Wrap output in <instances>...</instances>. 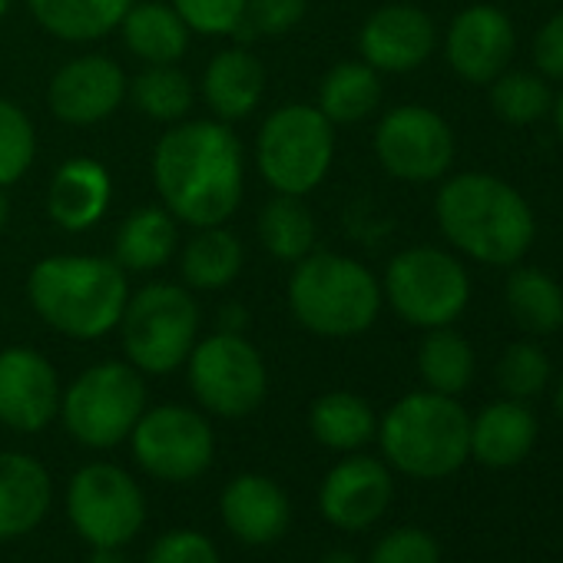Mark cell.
<instances>
[{"label": "cell", "mask_w": 563, "mask_h": 563, "mask_svg": "<svg viewBox=\"0 0 563 563\" xmlns=\"http://www.w3.org/2000/svg\"><path fill=\"white\" fill-rule=\"evenodd\" d=\"M434 47L438 27L415 4L378 8L358 34V54L378 74H411L428 64Z\"/></svg>", "instance_id": "e0dca14e"}, {"label": "cell", "mask_w": 563, "mask_h": 563, "mask_svg": "<svg viewBox=\"0 0 563 563\" xmlns=\"http://www.w3.org/2000/svg\"><path fill=\"white\" fill-rule=\"evenodd\" d=\"M385 464L415 481H444L471 457V415L451 395L411 391L378 421Z\"/></svg>", "instance_id": "277c9868"}, {"label": "cell", "mask_w": 563, "mask_h": 563, "mask_svg": "<svg viewBox=\"0 0 563 563\" xmlns=\"http://www.w3.org/2000/svg\"><path fill=\"white\" fill-rule=\"evenodd\" d=\"M54 500L47 467L18 451H0V540H14L41 527Z\"/></svg>", "instance_id": "7402d4cb"}, {"label": "cell", "mask_w": 563, "mask_h": 563, "mask_svg": "<svg viewBox=\"0 0 563 563\" xmlns=\"http://www.w3.org/2000/svg\"><path fill=\"white\" fill-rule=\"evenodd\" d=\"M550 120H553V130L563 143V84H560V93H553V107H550Z\"/></svg>", "instance_id": "ee69618b"}, {"label": "cell", "mask_w": 563, "mask_h": 563, "mask_svg": "<svg viewBox=\"0 0 563 563\" xmlns=\"http://www.w3.org/2000/svg\"><path fill=\"white\" fill-rule=\"evenodd\" d=\"M375 156L382 169L401 183H441L454 166L457 140L438 110L405 103L378 120Z\"/></svg>", "instance_id": "7c38bea8"}, {"label": "cell", "mask_w": 563, "mask_h": 563, "mask_svg": "<svg viewBox=\"0 0 563 563\" xmlns=\"http://www.w3.org/2000/svg\"><path fill=\"white\" fill-rule=\"evenodd\" d=\"M179 272L189 289L199 292L225 289L242 272V242L222 225H206L186 242Z\"/></svg>", "instance_id": "f546056e"}, {"label": "cell", "mask_w": 563, "mask_h": 563, "mask_svg": "<svg viewBox=\"0 0 563 563\" xmlns=\"http://www.w3.org/2000/svg\"><path fill=\"white\" fill-rule=\"evenodd\" d=\"M533 70L550 84H563V11L547 18L530 44Z\"/></svg>", "instance_id": "60d3db41"}, {"label": "cell", "mask_w": 563, "mask_h": 563, "mask_svg": "<svg viewBox=\"0 0 563 563\" xmlns=\"http://www.w3.org/2000/svg\"><path fill=\"white\" fill-rule=\"evenodd\" d=\"M434 219L454 252L490 268L523 262L537 239V216L527 196L481 169L444 176L434 196Z\"/></svg>", "instance_id": "7a4b0ae2"}, {"label": "cell", "mask_w": 563, "mask_h": 563, "mask_svg": "<svg viewBox=\"0 0 563 563\" xmlns=\"http://www.w3.org/2000/svg\"><path fill=\"white\" fill-rule=\"evenodd\" d=\"M382 282L368 265L339 252H309L289 278V309L322 339H355L382 312Z\"/></svg>", "instance_id": "5b68a950"}, {"label": "cell", "mask_w": 563, "mask_h": 563, "mask_svg": "<svg viewBox=\"0 0 563 563\" xmlns=\"http://www.w3.org/2000/svg\"><path fill=\"white\" fill-rule=\"evenodd\" d=\"M11 4H14V0H0V18H4V14L11 11Z\"/></svg>", "instance_id": "c3c4849f"}, {"label": "cell", "mask_w": 563, "mask_h": 563, "mask_svg": "<svg viewBox=\"0 0 563 563\" xmlns=\"http://www.w3.org/2000/svg\"><path fill=\"white\" fill-rule=\"evenodd\" d=\"M504 306L510 322L533 339H547L563 329V286L537 265H510L504 282Z\"/></svg>", "instance_id": "603a6c76"}, {"label": "cell", "mask_w": 563, "mask_h": 563, "mask_svg": "<svg viewBox=\"0 0 563 563\" xmlns=\"http://www.w3.org/2000/svg\"><path fill=\"white\" fill-rule=\"evenodd\" d=\"M537 415L527 401L500 398L471 418V457L490 471H510L537 444Z\"/></svg>", "instance_id": "ffe728a7"}, {"label": "cell", "mask_w": 563, "mask_h": 563, "mask_svg": "<svg viewBox=\"0 0 563 563\" xmlns=\"http://www.w3.org/2000/svg\"><path fill=\"white\" fill-rule=\"evenodd\" d=\"M126 74L110 57L90 54L60 67L51 80V113L70 126H93L113 117L126 97Z\"/></svg>", "instance_id": "ac0fdd59"}, {"label": "cell", "mask_w": 563, "mask_h": 563, "mask_svg": "<svg viewBox=\"0 0 563 563\" xmlns=\"http://www.w3.org/2000/svg\"><path fill=\"white\" fill-rule=\"evenodd\" d=\"M219 514H222V523L229 527V533L235 540L262 547V543H272L289 530L292 504H289V494L282 490L272 477L239 474L222 487Z\"/></svg>", "instance_id": "d6986e66"}, {"label": "cell", "mask_w": 563, "mask_h": 563, "mask_svg": "<svg viewBox=\"0 0 563 563\" xmlns=\"http://www.w3.org/2000/svg\"><path fill=\"white\" fill-rule=\"evenodd\" d=\"M477 372V355L471 342L454 332V325L444 329H428L421 345H418V375L428 391L461 398Z\"/></svg>", "instance_id": "f1b7e54d"}, {"label": "cell", "mask_w": 563, "mask_h": 563, "mask_svg": "<svg viewBox=\"0 0 563 563\" xmlns=\"http://www.w3.org/2000/svg\"><path fill=\"white\" fill-rule=\"evenodd\" d=\"M322 563H358V556H355V553H345V550H335V553H329Z\"/></svg>", "instance_id": "f6af8a7d"}, {"label": "cell", "mask_w": 563, "mask_h": 563, "mask_svg": "<svg viewBox=\"0 0 563 563\" xmlns=\"http://www.w3.org/2000/svg\"><path fill=\"white\" fill-rule=\"evenodd\" d=\"M143 411L146 385L130 362H100L60 395V418L67 431L93 451L126 441Z\"/></svg>", "instance_id": "9c48e42d"}, {"label": "cell", "mask_w": 563, "mask_h": 563, "mask_svg": "<svg viewBox=\"0 0 563 563\" xmlns=\"http://www.w3.org/2000/svg\"><path fill=\"white\" fill-rule=\"evenodd\" d=\"M382 103V77L365 60H345L332 67L319 87V110L329 123H362Z\"/></svg>", "instance_id": "4dcf8cb0"}, {"label": "cell", "mask_w": 563, "mask_h": 563, "mask_svg": "<svg viewBox=\"0 0 563 563\" xmlns=\"http://www.w3.org/2000/svg\"><path fill=\"white\" fill-rule=\"evenodd\" d=\"M110 196H113V179L107 166L90 156H74L51 179L47 212L60 229L84 232L107 216Z\"/></svg>", "instance_id": "44dd1931"}, {"label": "cell", "mask_w": 563, "mask_h": 563, "mask_svg": "<svg viewBox=\"0 0 563 563\" xmlns=\"http://www.w3.org/2000/svg\"><path fill=\"white\" fill-rule=\"evenodd\" d=\"M222 332H242L245 329V309H225L222 312Z\"/></svg>", "instance_id": "7bdbcfd3"}, {"label": "cell", "mask_w": 563, "mask_h": 563, "mask_svg": "<svg viewBox=\"0 0 563 563\" xmlns=\"http://www.w3.org/2000/svg\"><path fill=\"white\" fill-rule=\"evenodd\" d=\"M517 54L514 21L494 4H471L448 24L444 60L464 84L487 87L500 77Z\"/></svg>", "instance_id": "5bb4252c"}, {"label": "cell", "mask_w": 563, "mask_h": 563, "mask_svg": "<svg viewBox=\"0 0 563 563\" xmlns=\"http://www.w3.org/2000/svg\"><path fill=\"white\" fill-rule=\"evenodd\" d=\"M67 517L90 547H126L146 523V497L133 474L97 461L70 477Z\"/></svg>", "instance_id": "8fae6325"}, {"label": "cell", "mask_w": 563, "mask_h": 563, "mask_svg": "<svg viewBox=\"0 0 563 563\" xmlns=\"http://www.w3.org/2000/svg\"><path fill=\"white\" fill-rule=\"evenodd\" d=\"M490 90V110L507 126H533L550 117L553 107V87L537 70H504L487 84Z\"/></svg>", "instance_id": "d6a6232c"}, {"label": "cell", "mask_w": 563, "mask_h": 563, "mask_svg": "<svg viewBox=\"0 0 563 563\" xmlns=\"http://www.w3.org/2000/svg\"><path fill=\"white\" fill-rule=\"evenodd\" d=\"M123 44L133 57L143 64H179L189 47V27L176 14V8L156 4H130V11L120 21Z\"/></svg>", "instance_id": "d4e9b609"}, {"label": "cell", "mask_w": 563, "mask_h": 563, "mask_svg": "<svg viewBox=\"0 0 563 563\" xmlns=\"http://www.w3.org/2000/svg\"><path fill=\"white\" fill-rule=\"evenodd\" d=\"M316 235L319 229L302 196L275 192V199H268L258 212V239L278 262L296 265L299 258L316 252Z\"/></svg>", "instance_id": "1f68e13d"}, {"label": "cell", "mask_w": 563, "mask_h": 563, "mask_svg": "<svg viewBox=\"0 0 563 563\" xmlns=\"http://www.w3.org/2000/svg\"><path fill=\"white\" fill-rule=\"evenodd\" d=\"M136 464L169 484L196 481L209 471L216 454V438L209 421L183 405H159L140 415L130 431Z\"/></svg>", "instance_id": "4fadbf2b"}, {"label": "cell", "mask_w": 563, "mask_h": 563, "mask_svg": "<svg viewBox=\"0 0 563 563\" xmlns=\"http://www.w3.org/2000/svg\"><path fill=\"white\" fill-rule=\"evenodd\" d=\"M146 563H222L216 543L199 530H169L163 533L150 553Z\"/></svg>", "instance_id": "ab89813d"}, {"label": "cell", "mask_w": 563, "mask_h": 563, "mask_svg": "<svg viewBox=\"0 0 563 563\" xmlns=\"http://www.w3.org/2000/svg\"><path fill=\"white\" fill-rule=\"evenodd\" d=\"M34 21L67 44L100 41L120 27L133 0H27Z\"/></svg>", "instance_id": "484cf974"}, {"label": "cell", "mask_w": 563, "mask_h": 563, "mask_svg": "<svg viewBox=\"0 0 563 563\" xmlns=\"http://www.w3.org/2000/svg\"><path fill=\"white\" fill-rule=\"evenodd\" d=\"M126 362L143 375H169L186 365L199 335V306L173 282H153L126 299L120 316Z\"/></svg>", "instance_id": "ba28073f"}, {"label": "cell", "mask_w": 563, "mask_h": 563, "mask_svg": "<svg viewBox=\"0 0 563 563\" xmlns=\"http://www.w3.org/2000/svg\"><path fill=\"white\" fill-rule=\"evenodd\" d=\"M87 563H130V560L123 556L120 547H93V553H90Z\"/></svg>", "instance_id": "b9f144b4"}, {"label": "cell", "mask_w": 563, "mask_h": 563, "mask_svg": "<svg viewBox=\"0 0 563 563\" xmlns=\"http://www.w3.org/2000/svg\"><path fill=\"white\" fill-rule=\"evenodd\" d=\"M309 431L319 444L352 454L378 434L375 408L355 391H329L309 411Z\"/></svg>", "instance_id": "83f0119b"}, {"label": "cell", "mask_w": 563, "mask_h": 563, "mask_svg": "<svg viewBox=\"0 0 563 563\" xmlns=\"http://www.w3.org/2000/svg\"><path fill=\"white\" fill-rule=\"evenodd\" d=\"M34 312L67 339L93 342L120 325L130 299L126 272L103 255H47L31 268Z\"/></svg>", "instance_id": "3957f363"}, {"label": "cell", "mask_w": 563, "mask_h": 563, "mask_svg": "<svg viewBox=\"0 0 563 563\" xmlns=\"http://www.w3.org/2000/svg\"><path fill=\"white\" fill-rule=\"evenodd\" d=\"M553 365L537 342H510L497 358V385L504 398L533 401L547 391Z\"/></svg>", "instance_id": "e575fe53"}, {"label": "cell", "mask_w": 563, "mask_h": 563, "mask_svg": "<svg viewBox=\"0 0 563 563\" xmlns=\"http://www.w3.org/2000/svg\"><path fill=\"white\" fill-rule=\"evenodd\" d=\"M126 90L136 110L156 123H179L192 107V84L176 64H146Z\"/></svg>", "instance_id": "836d02e7"}, {"label": "cell", "mask_w": 563, "mask_h": 563, "mask_svg": "<svg viewBox=\"0 0 563 563\" xmlns=\"http://www.w3.org/2000/svg\"><path fill=\"white\" fill-rule=\"evenodd\" d=\"M265 93V67L249 51H222L202 74V100L216 120H245Z\"/></svg>", "instance_id": "cb8c5ba5"}, {"label": "cell", "mask_w": 563, "mask_h": 563, "mask_svg": "<svg viewBox=\"0 0 563 563\" xmlns=\"http://www.w3.org/2000/svg\"><path fill=\"white\" fill-rule=\"evenodd\" d=\"M153 183L173 219L222 225L242 202V146L222 120L173 126L153 150Z\"/></svg>", "instance_id": "6da1fadb"}, {"label": "cell", "mask_w": 563, "mask_h": 563, "mask_svg": "<svg viewBox=\"0 0 563 563\" xmlns=\"http://www.w3.org/2000/svg\"><path fill=\"white\" fill-rule=\"evenodd\" d=\"M60 411V378L34 349L0 352V424L21 434L44 431Z\"/></svg>", "instance_id": "2e32d148"}, {"label": "cell", "mask_w": 563, "mask_h": 563, "mask_svg": "<svg viewBox=\"0 0 563 563\" xmlns=\"http://www.w3.org/2000/svg\"><path fill=\"white\" fill-rule=\"evenodd\" d=\"M368 563H441V543L421 527H398L375 543Z\"/></svg>", "instance_id": "f35d334b"}, {"label": "cell", "mask_w": 563, "mask_h": 563, "mask_svg": "<svg viewBox=\"0 0 563 563\" xmlns=\"http://www.w3.org/2000/svg\"><path fill=\"white\" fill-rule=\"evenodd\" d=\"M8 216H11V202L4 192H0V232H4V225H8Z\"/></svg>", "instance_id": "bcb514c9"}, {"label": "cell", "mask_w": 563, "mask_h": 563, "mask_svg": "<svg viewBox=\"0 0 563 563\" xmlns=\"http://www.w3.org/2000/svg\"><path fill=\"white\" fill-rule=\"evenodd\" d=\"M553 411H556V418L563 421V378H560V385H556V391H553Z\"/></svg>", "instance_id": "7dc6e473"}, {"label": "cell", "mask_w": 563, "mask_h": 563, "mask_svg": "<svg viewBox=\"0 0 563 563\" xmlns=\"http://www.w3.org/2000/svg\"><path fill=\"white\" fill-rule=\"evenodd\" d=\"M306 8V0H249L235 34L245 31V37H282L302 24Z\"/></svg>", "instance_id": "74e56055"}, {"label": "cell", "mask_w": 563, "mask_h": 563, "mask_svg": "<svg viewBox=\"0 0 563 563\" xmlns=\"http://www.w3.org/2000/svg\"><path fill=\"white\" fill-rule=\"evenodd\" d=\"M245 4L249 0H173V8L186 21V27L202 37L235 34L242 24Z\"/></svg>", "instance_id": "8d00e7d4"}, {"label": "cell", "mask_w": 563, "mask_h": 563, "mask_svg": "<svg viewBox=\"0 0 563 563\" xmlns=\"http://www.w3.org/2000/svg\"><path fill=\"white\" fill-rule=\"evenodd\" d=\"M382 296L411 329H444L471 306V272L448 249L411 245L388 262Z\"/></svg>", "instance_id": "8992f818"}, {"label": "cell", "mask_w": 563, "mask_h": 563, "mask_svg": "<svg viewBox=\"0 0 563 563\" xmlns=\"http://www.w3.org/2000/svg\"><path fill=\"white\" fill-rule=\"evenodd\" d=\"M37 156V136L31 117L0 97V189L14 186Z\"/></svg>", "instance_id": "d590c367"}, {"label": "cell", "mask_w": 563, "mask_h": 563, "mask_svg": "<svg viewBox=\"0 0 563 563\" xmlns=\"http://www.w3.org/2000/svg\"><path fill=\"white\" fill-rule=\"evenodd\" d=\"M189 388L196 401L219 418L252 415L268 391V372L258 349L242 332H216L189 352Z\"/></svg>", "instance_id": "30bf717a"}, {"label": "cell", "mask_w": 563, "mask_h": 563, "mask_svg": "<svg viewBox=\"0 0 563 563\" xmlns=\"http://www.w3.org/2000/svg\"><path fill=\"white\" fill-rule=\"evenodd\" d=\"M391 497H395L391 467L378 457L352 451L325 474L319 490V510L332 527L358 533L385 517Z\"/></svg>", "instance_id": "9a60e30c"}, {"label": "cell", "mask_w": 563, "mask_h": 563, "mask_svg": "<svg viewBox=\"0 0 563 563\" xmlns=\"http://www.w3.org/2000/svg\"><path fill=\"white\" fill-rule=\"evenodd\" d=\"M179 232L166 206L133 209L117 232V265L123 272H153L176 252Z\"/></svg>", "instance_id": "4316f807"}, {"label": "cell", "mask_w": 563, "mask_h": 563, "mask_svg": "<svg viewBox=\"0 0 563 563\" xmlns=\"http://www.w3.org/2000/svg\"><path fill=\"white\" fill-rule=\"evenodd\" d=\"M335 123L319 107L289 103L268 113L255 140L262 179L286 196H309L332 169Z\"/></svg>", "instance_id": "52a82bcc"}]
</instances>
